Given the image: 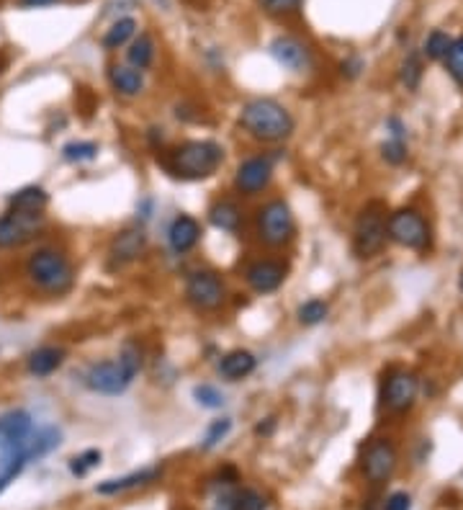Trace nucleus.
Wrapping results in <instances>:
<instances>
[{
  "label": "nucleus",
  "instance_id": "nucleus-26",
  "mask_svg": "<svg viewBox=\"0 0 463 510\" xmlns=\"http://www.w3.org/2000/svg\"><path fill=\"white\" fill-rule=\"evenodd\" d=\"M134 37H137V21L132 16H124V19H116L108 26L106 34H104V47L106 50H119V47L129 44Z\"/></svg>",
  "mask_w": 463,
  "mask_h": 510
},
{
  "label": "nucleus",
  "instance_id": "nucleus-10",
  "mask_svg": "<svg viewBox=\"0 0 463 510\" xmlns=\"http://www.w3.org/2000/svg\"><path fill=\"white\" fill-rule=\"evenodd\" d=\"M396 464H399V451H396L392 438H374L366 446L363 459H360L363 477L371 485H384L386 479H392V474L396 472Z\"/></svg>",
  "mask_w": 463,
  "mask_h": 510
},
{
  "label": "nucleus",
  "instance_id": "nucleus-16",
  "mask_svg": "<svg viewBox=\"0 0 463 510\" xmlns=\"http://www.w3.org/2000/svg\"><path fill=\"white\" fill-rule=\"evenodd\" d=\"M34 431V420L26 410H11L0 415V454L21 446Z\"/></svg>",
  "mask_w": 463,
  "mask_h": 510
},
{
  "label": "nucleus",
  "instance_id": "nucleus-8",
  "mask_svg": "<svg viewBox=\"0 0 463 510\" xmlns=\"http://www.w3.org/2000/svg\"><path fill=\"white\" fill-rule=\"evenodd\" d=\"M417 395H420V379L407 369H392L381 382L378 405L389 415H404L414 407Z\"/></svg>",
  "mask_w": 463,
  "mask_h": 510
},
{
  "label": "nucleus",
  "instance_id": "nucleus-29",
  "mask_svg": "<svg viewBox=\"0 0 463 510\" xmlns=\"http://www.w3.org/2000/svg\"><path fill=\"white\" fill-rule=\"evenodd\" d=\"M443 62H446L448 75L463 88V34L450 41V50H448V55L443 57Z\"/></svg>",
  "mask_w": 463,
  "mask_h": 510
},
{
  "label": "nucleus",
  "instance_id": "nucleus-25",
  "mask_svg": "<svg viewBox=\"0 0 463 510\" xmlns=\"http://www.w3.org/2000/svg\"><path fill=\"white\" fill-rule=\"evenodd\" d=\"M152 62H155V39L150 34H140V37L132 39L129 50H126V65L144 73Z\"/></svg>",
  "mask_w": 463,
  "mask_h": 510
},
{
  "label": "nucleus",
  "instance_id": "nucleus-43",
  "mask_svg": "<svg viewBox=\"0 0 463 510\" xmlns=\"http://www.w3.org/2000/svg\"><path fill=\"white\" fill-rule=\"evenodd\" d=\"M458 289H461V294H463V271H461V276H458Z\"/></svg>",
  "mask_w": 463,
  "mask_h": 510
},
{
  "label": "nucleus",
  "instance_id": "nucleus-17",
  "mask_svg": "<svg viewBox=\"0 0 463 510\" xmlns=\"http://www.w3.org/2000/svg\"><path fill=\"white\" fill-rule=\"evenodd\" d=\"M201 242V224L191 214H178L168 227V245L178 255L191 253Z\"/></svg>",
  "mask_w": 463,
  "mask_h": 510
},
{
  "label": "nucleus",
  "instance_id": "nucleus-21",
  "mask_svg": "<svg viewBox=\"0 0 463 510\" xmlns=\"http://www.w3.org/2000/svg\"><path fill=\"white\" fill-rule=\"evenodd\" d=\"M162 469L160 467H144L140 472L124 474V477H116V479H106L101 485H95V492L98 495H119V492L134 490V487H144L155 479H160Z\"/></svg>",
  "mask_w": 463,
  "mask_h": 510
},
{
  "label": "nucleus",
  "instance_id": "nucleus-40",
  "mask_svg": "<svg viewBox=\"0 0 463 510\" xmlns=\"http://www.w3.org/2000/svg\"><path fill=\"white\" fill-rule=\"evenodd\" d=\"M54 3H59V0H18V5H23V8H47Z\"/></svg>",
  "mask_w": 463,
  "mask_h": 510
},
{
  "label": "nucleus",
  "instance_id": "nucleus-20",
  "mask_svg": "<svg viewBox=\"0 0 463 510\" xmlns=\"http://www.w3.org/2000/svg\"><path fill=\"white\" fill-rule=\"evenodd\" d=\"M255 369H258V359L250 351H245V348H237V351L224 353L222 361H219V374L227 382H242V379H248Z\"/></svg>",
  "mask_w": 463,
  "mask_h": 510
},
{
  "label": "nucleus",
  "instance_id": "nucleus-9",
  "mask_svg": "<svg viewBox=\"0 0 463 510\" xmlns=\"http://www.w3.org/2000/svg\"><path fill=\"white\" fill-rule=\"evenodd\" d=\"M186 302L196 312H216L227 302V284L212 269H196L186 278Z\"/></svg>",
  "mask_w": 463,
  "mask_h": 510
},
{
  "label": "nucleus",
  "instance_id": "nucleus-39",
  "mask_svg": "<svg viewBox=\"0 0 463 510\" xmlns=\"http://www.w3.org/2000/svg\"><path fill=\"white\" fill-rule=\"evenodd\" d=\"M360 70H363V59L360 57H350V59L342 62V75H348V77H358Z\"/></svg>",
  "mask_w": 463,
  "mask_h": 510
},
{
  "label": "nucleus",
  "instance_id": "nucleus-32",
  "mask_svg": "<svg viewBox=\"0 0 463 510\" xmlns=\"http://www.w3.org/2000/svg\"><path fill=\"white\" fill-rule=\"evenodd\" d=\"M266 497L258 490H234L232 492V510H266Z\"/></svg>",
  "mask_w": 463,
  "mask_h": 510
},
{
  "label": "nucleus",
  "instance_id": "nucleus-6",
  "mask_svg": "<svg viewBox=\"0 0 463 510\" xmlns=\"http://www.w3.org/2000/svg\"><path fill=\"white\" fill-rule=\"evenodd\" d=\"M386 240V212L381 209V204H368L366 209H360L353 227V253L360 260H371L384 250Z\"/></svg>",
  "mask_w": 463,
  "mask_h": 510
},
{
  "label": "nucleus",
  "instance_id": "nucleus-3",
  "mask_svg": "<svg viewBox=\"0 0 463 510\" xmlns=\"http://www.w3.org/2000/svg\"><path fill=\"white\" fill-rule=\"evenodd\" d=\"M237 122L252 140L266 145L284 142L296 129L294 114L273 98H250L248 104H242Z\"/></svg>",
  "mask_w": 463,
  "mask_h": 510
},
{
  "label": "nucleus",
  "instance_id": "nucleus-18",
  "mask_svg": "<svg viewBox=\"0 0 463 510\" xmlns=\"http://www.w3.org/2000/svg\"><path fill=\"white\" fill-rule=\"evenodd\" d=\"M65 359H68V351L62 346H39L26 356V371L36 379H47L57 369H62Z\"/></svg>",
  "mask_w": 463,
  "mask_h": 510
},
{
  "label": "nucleus",
  "instance_id": "nucleus-5",
  "mask_svg": "<svg viewBox=\"0 0 463 510\" xmlns=\"http://www.w3.org/2000/svg\"><path fill=\"white\" fill-rule=\"evenodd\" d=\"M255 232L268 248H284L296 235V219L284 199L266 201L255 212Z\"/></svg>",
  "mask_w": 463,
  "mask_h": 510
},
{
  "label": "nucleus",
  "instance_id": "nucleus-37",
  "mask_svg": "<svg viewBox=\"0 0 463 510\" xmlns=\"http://www.w3.org/2000/svg\"><path fill=\"white\" fill-rule=\"evenodd\" d=\"M407 140H386L384 145H381V158L386 160L389 165H402L407 160Z\"/></svg>",
  "mask_w": 463,
  "mask_h": 510
},
{
  "label": "nucleus",
  "instance_id": "nucleus-13",
  "mask_svg": "<svg viewBox=\"0 0 463 510\" xmlns=\"http://www.w3.org/2000/svg\"><path fill=\"white\" fill-rule=\"evenodd\" d=\"M144 250H147V232L142 227H126L122 232H116L108 245V269L122 271L134 260H140Z\"/></svg>",
  "mask_w": 463,
  "mask_h": 510
},
{
  "label": "nucleus",
  "instance_id": "nucleus-23",
  "mask_svg": "<svg viewBox=\"0 0 463 510\" xmlns=\"http://www.w3.org/2000/svg\"><path fill=\"white\" fill-rule=\"evenodd\" d=\"M47 206H50V194L41 186H23L8 196V209H14V212L44 214Z\"/></svg>",
  "mask_w": 463,
  "mask_h": 510
},
{
  "label": "nucleus",
  "instance_id": "nucleus-4",
  "mask_svg": "<svg viewBox=\"0 0 463 510\" xmlns=\"http://www.w3.org/2000/svg\"><path fill=\"white\" fill-rule=\"evenodd\" d=\"M23 274L34 289L52 294V296L68 294L75 284V269H72L70 255L65 253L62 248H54V245L36 248L23 263Z\"/></svg>",
  "mask_w": 463,
  "mask_h": 510
},
{
  "label": "nucleus",
  "instance_id": "nucleus-33",
  "mask_svg": "<svg viewBox=\"0 0 463 510\" xmlns=\"http://www.w3.org/2000/svg\"><path fill=\"white\" fill-rule=\"evenodd\" d=\"M194 400H196L201 407H209V410L224 407V395H222V389L214 387V384H196V387H194Z\"/></svg>",
  "mask_w": 463,
  "mask_h": 510
},
{
  "label": "nucleus",
  "instance_id": "nucleus-2",
  "mask_svg": "<svg viewBox=\"0 0 463 510\" xmlns=\"http://www.w3.org/2000/svg\"><path fill=\"white\" fill-rule=\"evenodd\" d=\"M162 168L180 181H204L212 178L224 163V147L214 140H183L160 158Z\"/></svg>",
  "mask_w": 463,
  "mask_h": 510
},
{
  "label": "nucleus",
  "instance_id": "nucleus-1",
  "mask_svg": "<svg viewBox=\"0 0 463 510\" xmlns=\"http://www.w3.org/2000/svg\"><path fill=\"white\" fill-rule=\"evenodd\" d=\"M144 366V351L137 341H126L116 359L108 361H95L86 369L83 384L95 395H106V397H119L132 387L137 379V374Z\"/></svg>",
  "mask_w": 463,
  "mask_h": 510
},
{
  "label": "nucleus",
  "instance_id": "nucleus-7",
  "mask_svg": "<svg viewBox=\"0 0 463 510\" xmlns=\"http://www.w3.org/2000/svg\"><path fill=\"white\" fill-rule=\"evenodd\" d=\"M386 235L392 242L407 248V250H428L430 248V224L417 209H396L386 217Z\"/></svg>",
  "mask_w": 463,
  "mask_h": 510
},
{
  "label": "nucleus",
  "instance_id": "nucleus-34",
  "mask_svg": "<svg viewBox=\"0 0 463 510\" xmlns=\"http://www.w3.org/2000/svg\"><path fill=\"white\" fill-rule=\"evenodd\" d=\"M230 431H232V418L214 420V423L206 428L204 438H201V449H204V451H209V449L219 446V441H224V438L230 436Z\"/></svg>",
  "mask_w": 463,
  "mask_h": 510
},
{
  "label": "nucleus",
  "instance_id": "nucleus-27",
  "mask_svg": "<svg viewBox=\"0 0 463 510\" xmlns=\"http://www.w3.org/2000/svg\"><path fill=\"white\" fill-rule=\"evenodd\" d=\"M98 158V145L90 140H72L62 147V160L68 163H90Z\"/></svg>",
  "mask_w": 463,
  "mask_h": 510
},
{
  "label": "nucleus",
  "instance_id": "nucleus-11",
  "mask_svg": "<svg viewBox=\"0 0 463 510\" xmlns=\"http://www.w3.org/2000/svg\"><path fill=\"white\" fill-rule=\"evenodd\" d=\"M44 230V214H26L8 209L0 217V250H16Z\"/></svg>",
  "mask_w": 463,
  "mask_h": 510
},
{
  "label": "nucleus",
  "instance_id": "nucleus-24",
  "mask_svg": "<svg viewBox=\"0 0 463 510\" xmlns=\"http://www.w3.org/2000/svg\"><path fill=\"white\" fill-rule=\"evenodd\" d=\"M29 441V438H26ZM21 443L16 449H11V451H3L0 456V492L5 490L14 479H16L18 474L26 469V464L29 461H34V456L29 451V443Z\"/></svg>",
  "mask_w": 463,
  "mask_h": 510
},
{
  "label": "nucleus",
  "instance_id": "nucleus-36",
  "mask_svg": "<svg viewBox=\"0 0 463 510\" xmlns=\"http://www.w3.org/2000/svg\"><path fill=\"white\" fill-rule=\"evenodd\" d=\"M304 0H258V5L268 16H294L302 8Z\"/></svg>",
  "mask_w": 463,
  "mask_h": 510
},
{
  "label": "nucleus",
  "instance_id": "nucleus-22",
  "mask_svg": "<svg viewBox=\"0 0 463 510\" xmlns=\"http://www.w3.org/2000/svg\"><path fill=\"white\" fill-rule=\"evenodd\" d=\"M108 83L119 96L134 98L144 91V73L132 68V65H111L108 68Z\"/></svg>",
  "mask_w": 463,
  "mask_h": 510
},
{
  "label": "nucleus",
  "instance_id": "nucleus-35",
  "mask_svg": "<svg viewBox=\"0 0 463 510\" xmlns=\"http://www.w3.org/2000/svg\"><path fill=\"white\" fill-rule=\"evenodd\" d=\"M101 459H104V454H101L98 449H88V451H83V454L72 456L70 472L77 474V477H86L90 469H95V467L101 464Z\"/></svg>",
  "mask_w": 463,
  "mask_h": 510
},
{
  "label": "nucleus",
  "instance_id": "nucleus-30",
  "mask_svg": "<svg viewBox=\"0 0 463 510\" xmlns=\"http://www.w3.org/2000/svg\"><path fill=\"white\" fill-rule=\"evenodd\" d=\"M420 80H422V57L417 52H410L407 59L402 62V83L407 91H417Z\"/></svg>",
  "mask_w": 463,
  "mask_h": 510
},
{
  "label": "nucleus",
  "instance_id": "nucleus-15",
  "mask_svg": "<svg viewBox=\"0 0 463 510\" xmlns=\"http://www.w3.org/2000/svg\"><path fill=\"white\" fill-rule=\"evenodd\" d=\"M270 55L281 68L291 70V73H304V70L312 68V50L304 44L302 39L291 37V34H281V37L273 39Z\"/></svg>",
  "mask_w": 463,
  "mask_h": 510
},
{
  "label": "nucleus",
  "instance_id": "nucleus-42",
  "mask_svg": "<svg viewBox=\"0 0 463 510\" xmlns=\"http://www.w3.org/2000/svg\"><path fill=\"white\" fill-rule=\"evenodd\" d=\"M5 68H8V57H5V55H3V52H0V73H3Z\"/></svg>",
  "mask_w": 463,
  "mask_h": 510
},
{
  "label": "nucleus",
  "instance_id": "nucleus-12",
  "mask_svg": "<svg viewBox=\"0 0 463 510\" xmlns=\"http://www.w3.org/2000/svg\"><path fill=\"white\" fill-rule=\"evenodd\" d=\"M273 181V158L270 155H252L237 165L234 170V191L242 196L263 194Z\"/></svg>",
  "mask_w": 463,
  "mask_h": 510
},
{
  "label": "nucleus",
  "instance_id": "nucleus-41",
  "mask_svg": "<svg viewBox=\"0 0 463 510\" xmlns=\"http://www.w3.org/2000/svg\"><path fill=\"white\" fill-rule=\"evenodd\" d=\"M273 425H276V420L268 418L266 423H258V428H255V433H258V436H268V433L273 431Z\"/></svg>",
  "mask_w": 463,
  "mask_h": 510
},
{
  "label": "nucleus",
  "instance_id": "nucleus-14",
  "mask_svg": "<svg viewBox=\"0 0 463 510\" xmlns=\"http://www.w3.org/2000/svg\"><path fill=\"white\" fill-rule=\"evenodd\" d=\"M288 266L278 258H258L245 269V281L255 294H273L284 287Z\"/></svg>",
  "mask_w": 463,
  "mask_h": 510
},
{
  "label": "nucleus",
  "instance_id": "nucleus-31",
  "mask_svg": "<svg viewBox=\"0 0 463 510\" xmlns=\"http://www.w3.org/2000/svg\"><path fill=\"white\" fill-rule=\"evenodd\" d=\"M450 41H453V37H448L446 32L435 29V32H430L428 39H425L422 52H425L428 59H443V57L448 55V50H450Z\"/></svg>",
  "mask_w": 463,
  "mask_h": 510
},
{
  "label": "nucleus",
  "instance_id": "nucleus-19",
  "mask_svg": "<svg viewBox=\"0 0 463 510\" xmlns=\"http://www.w3.org/2000/svg\"><path fill=\"white\" fill-rule=\"evenodd\" d=\"M209 222L214 224L216 230H222V232L237 235L245 227V212H242V206L237 201L219 199L209 209Z\"/></svg>",
  "mask_w": 463,
  "mask_h": 510
},
{
  "label": "nucleus",
  "instance_id": "nucleus-38",
  "mask_svg": "<svg viewBox=\"0 0 463 510\" xmlns=\"http://www.w3.org/2000/svg\"><path fill=\"white\" fill-rule=\"evenodd\" d=\"M384 510H412V497L407 492H392L384 503Z\"/></svg>",
  "mask_w": 463,
  "mask_h": 510
},
{
  "label": "nucleus",
  "instance_id": "nucleus-28",
  "mask_svg": "<svg viewBox=\"0 0 463 510\" xmlns=\"http://www.w3.org/2000/svg\"><path fill=\"white\" fill-rule=\"evenodd\" d=\"M327 314H330V305L324 299H306L302 307H299V312H296L299 323L306 325V328H314V325L324 323Z\"/></svg>",
  "mask_w": 463,
  "mask_h": 510
}]
</instances>
